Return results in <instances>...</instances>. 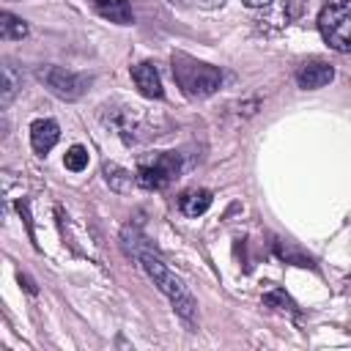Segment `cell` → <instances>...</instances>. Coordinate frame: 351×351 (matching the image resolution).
Instances as JSON below:
<instances>
[{"label": "cell", "instance_id": "cell-18", "mask_svg": "<svg viewBox=\"0 0 351 351\" xmlns=\"http://www.w3.org/2000/svg\"><path fill=\"white\" fill-rule=\"evenodd\" d=\"M302 5H304V0H288V5H285V19H299Z\"/></svg>", "mask_w": 351, "mask_h": 351}, {"label": "cell", "instance_id": "cell-5", "mask_svg": "<svg viewBox=\"0 0 351 351\" xmlns=\"http://www.w3.org/2000/svg\"><path fill=\"white\" fill-rule=\"evenodd\" d=\"M178 173H181V156L162 151V154H154L151 159H143L134 176L143 189H165Z\"/></svg>", "mask_w": 351, "mask_h": 351}, {"label": "cell", "instance_id": "cell-19", "mask_svg": "<svg viewBox=\"0 0 351 351\" xmlns=\"http://www.w3.org/2000/svg\"><path fill=\"white\" fill-rule=\"evenodd\" d=\"M244 5H250V8H263V5H269L271 0H241Z\"/></svg>", "mask_w": 351, "mask_h": 351}, {"label": "cell", "instance_id": "cell-8", "mask_svg": "<svg viewBox=\"0 0 351 351\" xmlns=\"http://www.w3.org/2000/svg\"><path fill=\"white\" fill-rule=\"evenodd\" d=\"M332 80H335V69L329 63H321V60H310L296 71V82L304 90H318L324 85H329Z\"/></svg>", "mask_w": 351, "mask_h": 351}, {"label": "cell", "instance_id": "cell-10", "mask_svg": "<svg viewBox=\"0 0 351 351\" xmlns=\"http://www.w3.org/2000/svg\"><path fill=\"white\" fill-rule=\"evenodd\" d=\"M90 5L101 19H110L115 25H132L134 22L132 5L126 0H90Z\"/></svg>", "mask_w": 351, "mask_h": 351}, {"label": "cell", "instance_id": "cell-3", "mask_svg": "<svg viewBox=\"0 0 351 351\" xmlns=\"http://www.w3.org/2000/svg\"><path fill=\"white\" fill-rule=\"evenodd\" d=\"M318 30L324 41L337 52H351V5L329 3L318 14Z\"/></svg>", "mask_w": 351, "mask_h": 351}, {"label": "cell", "instance_id": "cell-14", "mask_svg": "<svg viewBox=\"0 0 351 351\" xmlns=\"http://www.w3.org/2000/svg\"><path fill=\"white\" fill-rule=\"evenodd\" d=\"M25 36H27V22L14 16V14H8V11H3L0 14V38L3 41H19Z\"/></svg>", "mask_w": 351, "mask_h": 351}, {"label": "cell", "instance_id": "cell-12", "mask_svg": "<svg viewBox=\"0 0 351 351\" xmlns=\"http://www.w3.org/2000/svg\"><path fill=\"white\" fill-rule=\"evenodd\" d=\"M101 173H104V181L110 184V189H115V192H132V186L137 184V176H132L129 170H123L112 162H104Z\"/></svg>", "mask_w": 351, "mask_h": 351}, {"label": "cell", "instance_id": "cell-11", "mask_svg": "<svg viewBox=\"0 0 351 351\" xmlns=\"http://www.w3.org/2000/svg\"><path fill=\"white\" fill-rule=\"evenodd\" d=\"M211 200H214V197H211L208 189H189V192H184V195L178 197V208H181V214H186V217H200V214L208 211Z\"/></svg>", "mask_w": 351, "mask_h": 351}, {"label": "cell", "instance_id": "cell-13", "mask_svg": "<svg viewBox=\"0 0 351 351\" xmlns=\"http://www.w3.org/2000/svg\"><path fill=\"white\" fill-rule=\"evenodd\" d=\"M22 90V74L11 66V63H3V85H0V104L8 107L14 101V96Z\"/></svg>", "mask_w": 351, "mask_h": 351}, {"label": "cell", "instance_id": "cell-9", "mask_svg": "<svg viewBox=\"0 0 351 351\" xmlns=\"http://www.w3.org/2000/svg\"><path fill=\"white\" fill-rule=\"evenodd\" d=\"M60 140V126L52 121V118H44V121H36L30 126V145L36 154H47L55 148V143Z\"/></svg>", "mask_w": 351, "mask_h": 351}, {"label": "cell", "instance_id": "cell-17", "mask_svg": "<svg viewBox=\"0 0 351 351\" xmlns=\"http://www.w3.org/2000/svg\"><path fill=\"white\" fill-rule=\"evenodd\" d=\"M173 3L192 5V8H222L225 5V0H173Z\"/></svg>", "mask_w": 351, "mask_h": 351}, {"label": "cell", "instance_id": "cell-16", "mask_svg": "<svg viewBox=\"0 0 351 351\" xmlns=\"http://www.w3.org/2000/svg\"><path fill=\"white\" fill-rule=\"evenodd\" d=\"M263 304L274 307V310H288V313H296V304L291 296H285V291H269L263 296Z\"/></svg>", "mask_w": 351, "mask_h": 351}, {"label": "cell", "instance_id": "cell-6", "mask_svg": "<svg viewBox=\"0 0 351 351\" xmlns=\"http://www.w3.org/2000/svg\"><path fill=\"white\" fill-rule=\"evenodd\" d=\"M110 112H104V123L107 126H112L115 129V134L123 140V143H143V140H148L151 134H156V132H151V126H148V121H145V115H143V110L140 107H121V110H112V107H107Z\"/></svg>", "mask_w": 351, "mask_h": 351}, {"label": "cell", "instance_id": "cell-20", "mask_svg": "<svg viewBox=\"0 0 351 351\" xmlns=\"http://www.w3.org/2000/svg\"><path fill=\"white\" fill-rule=\"evenodd\" d=\"M19 282H22V285H25V288H27V293H33V296H36V293H38V291H36V285H33V282H30V280H27V277H22V274H19Z\"/></svg>", "mask_w": 351, "mask_h": 351}, {"label": "cell", "instance_id": "cell-2", "mask_svg": "<svg viewBox=\"0 0 351 351\" xmlns=\"http://www.w3.org/2000/svg\"><path fill=\"white\" fill-rule=\"evenodd\" d=\"M170 63H173V77H176L178 88L192 99H206V96L217 93L222 85V71L217 66L203 63L186 52H173Z\"/></svg>", "mask_w": 351, "mask_h": 351}, {"label": "cell", "instance_id": "cell-1", "mask_svg": "<svg viewBox=\"0 0 351 351\" xmlns=\"http://www.w3.org/2000/svg\"><path fill=\"white\" fill-rule=\"evenodd\" d=\"M134 258H137L140 269L151 277V282L159 288V293L167 296L170 307H173L186 324H195V318H197V299H195L192 291L184 285V280L176 277V274H173L154 252H148V250H140Z\"/></svg>", "mask_w": 351, "mask_h": 351}, {"label": "cell", "instance_id": "cell-15", "mask_svg": "<svg viewBox=\"0 0 351 351\" xmlns=\"http://www.w3.org/2000/svg\"><path fill=\"white\" fill-rule=\"evenodd\" d=\"M63 162H66V167H69L71 173H80V170L88 167V151H85L82 145H71V148L66 151Z\"/></svg>", "mask_w": 351, "mask_h": 351}, {"label": "cell", "instance_id": "cell-7", "mask_svg": "<svg viewBox=\"0 0 351 351\" xmlns=\"http://www.w3.org/2000/svg\"><path fill=\"white\" fill-rule=\"evenodd\" d=\"M132 80H134L137 90H140L145 99H162V96H165V90H162V77H159V71H156L154 63H148V60L134 63V66H132Z\"/></svg>", "mask_w": 351, "mask_h": 351}, {"label": "cell", "instance_id": "cell-4", "mask_svg": "<svg viewBox=\"0 0 351 351\" xmlns=\"http://www.w3.org/2000/svg\"><path fill=\"white\" fill-rule=\"evenodd\" d=\"M36 77L47 85V90L63 101H77L88 93L90 88V77L80 74V71H69L63 66H41L36 71Z\"/></svg>", "mask_w": 351, "mask_h": 351}]
</instances>
